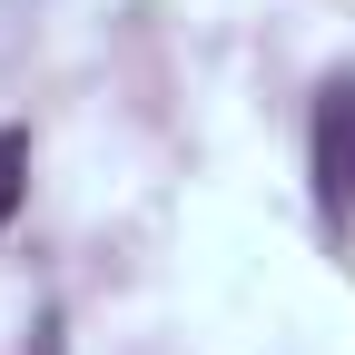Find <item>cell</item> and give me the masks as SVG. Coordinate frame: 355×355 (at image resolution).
I'll return each instance as SVG.
<instances>
[{"mask_svg":"<svg viewBox=\"0 0 355 355\" xmlns=\"http://www.w3.org/2000/svg\"><path fill=\"white\" fill-rule=\"evenodd\" d=\"M316 198L326 217H355V79L316 99Z\"/></svg>","mask_w":355,"mask_h":355,"instance_id":"1","label":"cell"},{"mask_svg":"<svg viewBox=\"0 0 355 355\" xmlns=\"http://www.w3.org/2000/svg\"><path fill=\"white\" fill-rule=\"evenodd\" d=\"M20 188H30V139H20V128H0V227L20 217Z\"/></svg>","mask_w":355,"mask_h":355,"instance_id":"2","label":"cell"},{"mask_svg":"<svg viewBox=\"0 0 355 355\" xmlns=\"http://www.w3.org/2000/svg\"><path fill=\"white\" fill-rule=\"evenodd\" d=\"M30 355H69V345H60V316H50V326H30Z\"/></svg>","mask_w":355,"mask_h":355,"instance_id":"3","label":"cell"}]
</instances>
